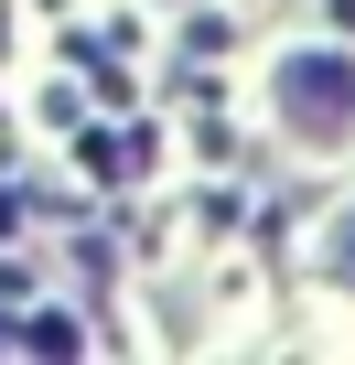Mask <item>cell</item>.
Wrapping results in <instances>:
<instances>
[{
	"instance_id": "6da1fadb",
	"label": "cell",
	"mask_w": 355,
	"mask_h": 365,
	"mask_svg": "<svg viewBox=\"0 0 355 365\" xmlns=\"http://www.w3.org/2000/svg\"><path fill=\"white\" fill-rule=\"evenodd\" d=\"M280 129L312 140V150H334L355 129V65L344 54H291L280 65Z\"/></svg>"
},
{
	"instance_id": "7a4b0ae2",
	"label": "cell",
	"mask_w": 355,
	"mask_h": 365,
	"mask_svg": "<svg viewBox=\"0 0 355 365\" xmlns=\"http://www.w3.org/2000/svg\"><path fill=\"white\" fill-rule=\"evenodd\" d=\"M323 258H334V279H355V226H334V247H323Z\"/></svg>"
}]
</instances>
